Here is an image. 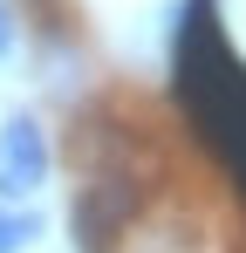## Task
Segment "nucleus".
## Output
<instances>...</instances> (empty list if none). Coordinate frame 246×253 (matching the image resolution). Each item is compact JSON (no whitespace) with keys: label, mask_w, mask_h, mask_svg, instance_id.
<instances>
[{"label":"nucleus","mask_w":246,"mask_h":253,"mask_svg":"<svg viewBox=\"0 0 246 253\" xmlns=\"http://www.w3.org/2000/svg\"><path fill=\"white\" fill-rule=\"evenodd\" d=\"M171 76H178V103L199 124V144L246 185V62L226 48L219 0H185Z\"/></svg>","instance_id":"obj_1"},{"label":"nucleus","mask_w":246,"mask_h":253,"mask_svg":"<svg viewBox=\"0 0 246 253\" xmlns=\"http://www.w3.org/2000/svg\"><path fill=\"white\" fill-rule=\"evenodd\" d=\"M130 185H137V178H123V171H103V178L82 185L69 226H76V240L89 253H103L110 240H123V226H130V212H137V192H130Z\"/></svg>","instance_id":"obj_2"},{"label":"nucleus","mask_w":246,"mask_h":253,"mask_svg":"<svg viewBox=\"0 0 246 253\" xmlns=\"http://www.w3.org/2000/svg\"><path fill=\"white\" fill-rule=\"evenodd\" d=\"M0 171H7V185H14V199H28L48 185V171H55V151H48V130L28 117V110H14L7 124H0Z\"/></svg>","instance_id":"obj_3"},{"label":"nucleus","mask_w":246,"mask_h":253,"mask_svg":"<svg viewBox=\"0 0 246 253\" xmlns=\"http://www.w3.org/2000/svg\"><path fill=\"white\" fill-rule=\"evenodd\" d=\"M41 226H48V219H41L35 206H0V253L35 247V240H41Z\"/></svg>","instance_id":"obj_4"},{"label":"nucleus","mask_w":246,"mask_h":253,"mask_svg":"<svg viewBox=\"0 0 246 253\" xmlns=\"http://www.w3.org/2000/svg\"><path fill=\"white\" fill-rule=\"evenodd\" d=\"M14 42H21V28H14V7H7V0H0V62H7V55H14Z\"/></svg>","instance_id":"obj_5"},{"label":"nucleus","mask_w":246,"mask_h":253,"mask_svg":"<svg viewBox=\"0 0 246 253\" xmlns=\"http://www.w3.org/2000/svg\"><path fill=\"white\" fill-rule=\"evenodd\" d=\"M0 199H14V185H7V171H0Z\"/></svg>","instance_id":"obj_6"}]
</instances>
